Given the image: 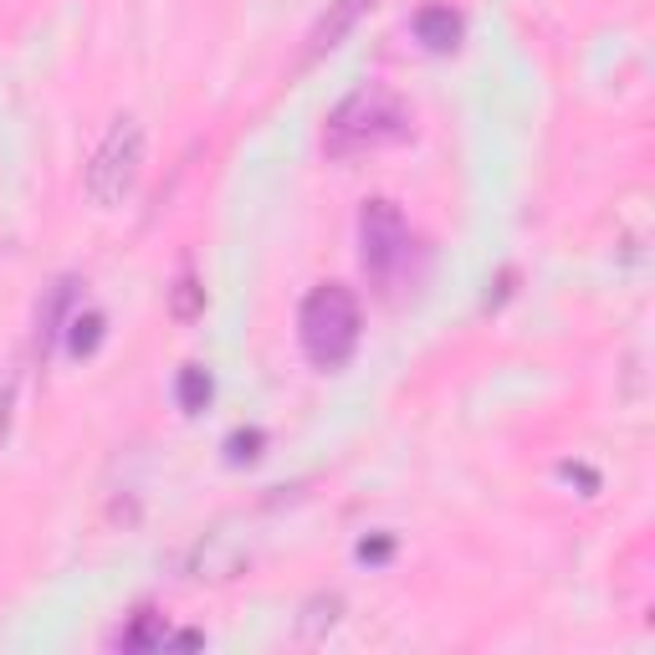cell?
<instances>
[{
  "label": "cell",
  "mask_w": 655,
  "mask_h": 655,
  "mask_svg": "<svg viewBox=\"0 0 655 655\" xmlns=\"http://www.w3.org/2000/svg\"><path fill=\"white\" fill-rule=\"evenodd\" d=\"M410 134H415L410 103L384 83H363L328 113V124H323V154H328V159H359V154L404 144Z\"/></svg>",
  "instance_id": "1"
},
{
  "label": "cell",
  "mask_w": 655,
  "mask_h": 655,
  "mask_svg": "<svg viewBox=\"0 0 655 655\" xmlns=\"http://www.w3.org/2000/svg\"><path fill=\"white\" fill-rule=\"evenodd\" d=\"M359 303H353L349 287L338 282H323L318 293H307L303 313H297V338H303V353L318 369H344L359 349Z\"/></svg>",
  "instance_id": "2"
},
{
  "label": "cell",
  "mask_w": 655,
  "mask_h": 655,
  "mask_svg": "<svg viewBox=\"0 0 655 655\" xmlns=\"http://www.w3.org/2000/svg\"><path fill=\"white\" fill-rule=\"evenodd\" d=\"M144 175V128L139 118H118L103 134L93 165H87V200L98 210H118Z\"/></svg>",
  "instance_id": "3"
},
{
  "label": "cell",
  "mask_w": 655,
  "mask_h": 655,
  "mask_svg": "<svg viewBox=\"0 0 655 655\" xmlns=\"http://www.w3.org/2000/svg\"><path fill=\"white\" fill-rule=\"evenodd\" d=\"M410 256V225H404L394 200H369L359 215V262L369 277L390 282L400 262Z\"/></svg>",
  "instance_id": "4"
},
{
  "label": "cell",
  "mask_w": 655,
  "mask_h": 655,
  "mask_svg": "<svg viewBox=\"0 0 655 655\" xmlns=\"http://www.w3.org/2000/svg\"><path fill=\"white\" fill-rule=\"evenodd\" d=\"M374 0H328V11L313 21V31H307V46H303V62H318L323 52H334V46H344V36H349L353 27H359V15L369 11Z\"/></svg>",
  "instance_id": "5"
},
{
  "label": "cell",
  "mask_w": 655,
  "mask_h": 655,
  "mask_svg": "<svg viewBox=\"0 0 655 655\" xmlns=\"http://www.w3.org/2000/svg\"><path fill=\"white\" fill-rule=\"evenodd\" d=\"M410 27H415V42L425 46V52H456V46H461V31H466V27H461V15L451 11V6H441V0L420 6Z\"/></svg>",
  "instance_id": "6"
},
{
  "label": "cell",
  "mask_w": 655,
  "mask_h": 655,
  "mask_svg": "<svg viewBox=\"0 0 655 655\" xmlns=\"http://www.w3.org/2000/svg\"><path fill=\"white\" fill-rule=\"evenodd\" d=\"M165 641H169L165 614L139 610L134 620H128V630H118V641L113 645H124V651H165Z\"/></svg>",
  "instance_id": "7"
},
{
  "label": "cell",
  "mask_w": 655,
  "mask_h": 655,
  "mask_svg": "<svg viewBox=\"0 0 655 655\" xmlns=\"http://www.w3.org/2000/svg\"><path fill=\"white\" fill-rule=\"evenodd\" d=\"M338 620H344V600L338 594H313L303 604V620H297V641H323Z\"/></svg>",
  "instance_id": "8"
},
{
  "label": "cell",
  "mask_w": 655,
  "mask_h": 655,
  "mask_svg": "<svg viewBox=\"0 0 655 655\" xmlns=\"http://www.w3.org/2000/svg\"><path fill=\"white\" fill-rule=\"evenodd\" d=\"M200 313H205V287H200L196 272L184 266L180 277H175V287H169V318H175V323H196Z\"/></svg>",
  "instance_id": "9"
},
{
  "label": "cell",
  "mask_w": 655,
  "mask_h": 655,
  "mask_svg": "<svg viewBox=\"0 0 655 655\" xmlns=\"http://www.w3.org/2000/svg\"><path fill=\"white\" fill-rule=\"evenodd\" d=\"M72 287H77V282H56L52 293H46V303H42V313H36V349H52V338L62 334V328H56V323H62V313H67V303H72Z\"/></svg>",
  "instance_id": "10"
},
{
  "label": "cell",
  "mask_w": 655,
  "mask_h": 655,
  "mask_svg": "<svg viewBox=\"0 0 655 655\" xmlns=\"http://www.w3.org/2000/svg\"><path fill=\"white\" fill-rule=\"evenodd\" d=\"M175 400H180L184 415H200L210 404V374L200 369V363H184L180 379H175Z\"/></svg>",
  "instance_id": "11"
},
{
  "label": "cell",
  "mask_w": 655,
  "mask_h": 655,
  "mask_svg": "<svg viewBox=\"0 0 655 655\" xmlns=\"http://www.w3.org/2000/svg\"><path fill=\"white\" fill-rule=\"evenodd\" d=\"M103 344V313H77L67 328V353L72 359H93Z\"/></svg>",
  "instance_id": "12"
},
{
  "label": "cell",
  "mask_w": 655,
  "mask_h": 655,
  "mask_svg": "<svg viewBox=\"0 0 655 655\" xmlns=\"http://www.w3.org/2000/svg\"><path fill=\"white\" fill-rule=\"evenodd\" d=\"M256 456H262V431H236L231 441H225V461H231V466L256 461Z\"/></svg>",
  "instance_id": "13"
},
{
  "label": "cell",
  "mask_w": 655,
  "mask_h": 655,
  "mask_svg": "<svg viewBox=\"0 0 655 655\" xmlns=\"http://www.w3.org/2000/svg\"><path fill=\"white\" fill-rule=\"evenodd\" d=\"M390 553H394V538H390V532H374V538H363V543H359V558H363V563H384Z\"/></svg>",
  "instance_id": "14"
},
{
  "label": "cell",
  "mask_w": 655,
  "mask_h": 655,
  "mask_svg": "<svg viewBox=\"0 0 655 655\" xmlns=\"http://www.w3.org/2000/svg\"><path fill=\"white\" fill-rule=\"evenodd\" d=\"M11 410H15V379H6V384H0V441L11 431Z\"/></svg>",
  "instance_id": "15"
}]
</instances>
